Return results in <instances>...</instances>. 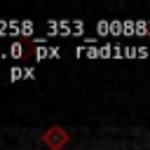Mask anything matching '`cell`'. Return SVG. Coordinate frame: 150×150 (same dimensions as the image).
Returning <instances> with one entry per match:
<instances>
[{
    "label": "cell",
    "instance_id": "1",
    "mask_svg": "<svg viewBox=\"0 0 150 150\" xmlns=\"http://www.w3.org/2000/svg\"><path fill=\"white\" fill-rule=\"evenodd\" d=\"M68 141H70V134L63 127H59V124H52V127H47L42 131V143L49 150H63L68 145Z\"/></svg>",
    "mask_w": 150,
    "mask_h": 150
}]
</instances>
